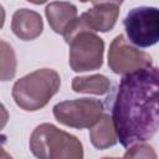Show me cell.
<instances>
[{
	"label": "cell",
	"instance_id": "6da1fadb",
	"mask_svg": "<svg viewBox=\"0 0 159 159\" xmlns=\"http://www.w3.org/2000/svg\"><path fill=\"white\" fill-rule=\"evenodd\" d=\"M158 89L155 66L123 75L114 93L111 117L117 138L124 148L147 142L155 135Z\"/></svg>",
	"mask_w": 159,
	"mask_h": 159
},
{
	"label": "cell",
	"instance_id": "7a4b0ae2",
	"mask_svg": "<svg viewBox=\"0 0 159 159\" xmlns=\"http://www.w3.org/2000/svg\"><path fill=\"white\" fill-rule=\"evenodd\" d=\"M70 46L68 62L75 72L99 70L103 65L104 41L89 30L81 17H76L62 34Z\"/></svg>",
	"mask_w": 159,
	"mask_h": 159
},
{
	"label": "cell",
	"instance_id": "3957f363",
	"mask_svg": "<svg viewBox=\"0 0 159 159\" xmlns=\"http://www.w3.org/2000/svg\"><path fill=\"white\" fill-rule=\"evenodd\" d=\"M61 77L52 68H40L17 80L12 86V98L26 112L42 109L58 92Z\"/></svg>",
	"mask_w": 159,
	"mask_h": 159
},
{
	"label": "cell",
	"instance_id": "277c9868",
	"mask_svg": "<svg viewBox=\"0 0 159 159\" xmlns=\"http://www.w3.org/2000/svg\"><path fill=\"white\" fill-rule=\"evenodd\" d=\"M30 150L40 159H82L81 140L51 123L39 124L30 137Z\"/></svg>",
	"mask_w": 159,
	"mask_h": 159
},
{
	"label": "cell",
	"instance_id": "5b68a950",
	"mask_svg": "<svg viewBox=\"0 0 159 159\" xmlns=\"http://www.w3.org/2000/svg\"><path fill=\"white\" fill-rule=\"evenodd\" d=\"M55 119L66 127L86 129L96 124L104 113V106L96 98H77L63 101L53 106Z\"/></svg>",
	"mask_w": 159,
	"mask_h": 159
},
{
	"label": "cell",
	"instance_id": "8992f818",
	"mask_svg": "<svg viewBox=\"0 0 159 159\" xmlns=\"http://www.w3.org/2000/svg\"><path fill=\"white\" fill-rule=\"evenodd\" d=\"M123 25L128 40L138 47H150L159 40V10L155 6H139L129 10Z\"/></svg>",
	"mask_w": 159,
	"mask_h": 159
},
{
	"label": "cell",
	"instance_id": "52a82bcc",
	"mask_svg": "<svg viewBox=\"0 0 159 159\" xmlns=\"http://www.w3.org/2000/svg\"><path fill=\"white\" fill-rule=\"evenodd\" d=\"M153 66L149 53L133 46L123 35L116 36L108 50V67L117 75H127Z\"/></svg>",
	"mask_w": 159,
	"mask_h": 159
},
{
	"label": "cell",
	"instance_id": "ba28073f",
	"mask_svg": "<svg viewBox=\"0 0 159 159\" xmlns=\"http://www.w3.org/2000/svg\"><path fill=\"white\" fill-rule=\"evenodd\" d=\"M11 30L20 40L31 41L42 34L43 21L39 12L26 7L19 9L12 14Z\"/></svg>",
	"mask_w": 159,
	"mask_h": 159
},
{
	"label": "cell",
	"instance_id": "9c48e42d",
	"mask_svg": "<svg viewBox=\"0 0 159 159\" xmlns=\"http://www.w3.org/2000/svg\"><path fill=\"white\" fill-rule=\"evenodd\" d=\"M119 16V6L112 4L93 5L80 17L83 24L94 32H108L113 30Z\"/></svg>",
	"mask_w": 159,
	"mask_h": 159
},
{
	"label": "cell",
	"instance_id": "30bf717a",
	"mask_svg": "<svg viewBox=\"0 0 159 159\" xmlns=\"http://www.w3.org/2000/svg\"><path fill=\"white\" fill-rule=\"evenodd\" d=\"M45 15L53 32L62 35L68 25L77 17V7L68 1H53L46 5Z\"/></svg>",
	"mask_w": 159,
	"mask_h": 159
},
{
	"label": "cell",
	"instance_id": "8fae6325",
	"mask_svg": "<svg viewBox=\"0 0 159 159\" xmlns=\"http://www.w3.org/2000/svg\"><path fill=\"white\" fill-rule=\"evenodd\" d=\"M89 139L92 145L99 150L108 149L117 144L118 138L109 114L103 113L99 120L89 128Z\"/></svg>",
	"mask_w": 159,
	"mask_h": 159
},
{
	"label": "cell",
	"instance_id": "7c38bea8",
	"mask_svg": "<svg viewBox=\"0 0 159 159\" xmlns=\"http://www.w3.org/2000/svg\"><path fill=\"white\" fill-rule=\"evenodd\" d=\"M72 89L76 93H87L102 96L109 92L111 82L104 75L77 76L72 80Z\"/></svg>",
	"mask_w": 159,
	"mask_h": 159
},
{
	"label": "cell",
	"instance_id": "4fadbf2b",
	"mask_svg": "<svg viewBox=\"0 0 159 159\" xmlns=\"http://www.w3.org/2000/svg\"><path fill=\"white\" fill-rule=\"evenodd\" d=\"M17 60L12 46L0 40V81L7 82L11 81L16 75Z\"/></svg>",
	"mask_w": 159,
	"mask_h": 159
},
{
	"label": "cell",
	"instance_id": "5bb4252c",
	"mask_svg": "<svg viewBox=\"0 0 159 159\" xmlns=\"http://www.w3.org/2000/svg\"><path fill=\"white\" fill-rule=\"evenodd\" d=\"M124 158H157V153L154 152L153 147L147 144L145 142H139L128 147L127 152L123 155Z\"/></svg>",
	"mask_w": 159,
	"mask_h": 159
},
{
	"label": "cell",
	"instance_id": "9a60e30c",
	"mask_svg": "<svg viewBox=\"0 0 159 159\" xmlns=\"http://www.w3.org/2000/svg\"><path fill=\"white\" fill-rule=\"evenodd\" d=\"M7 120H9V112L6 107L2 103H0V130L5 128V125L7 124Z\"/></svg>",
	"mask_w": 159,
	"mask_h": 159
},
{
	"label": "cell",
	"instance_id": "2e32d148",
	"mask_svg": "<svg viewBox=\"0 0 159 159\" xmlns=\"http://www.w3.org/2000/svg\"><path fill=\"white\" fill-rule=\"evenodd\" d=\"M124 0H92L93 5H98V4H112L116 6H120L123 4Z\"/></svg>",
	"mask_w": 159,
	"mask_h": 159
},
{
	"label": "cell",
	"instance_id": "e0dca14e",
	"mask_svg": "<svg viewBox=\"0 0 159 159\" xmlns=\"http://www.w3.org/2000/svg\"><path fill=\"white\" fill-rule=\"evenodd\" d=\"M5 16H6V14H5V9H4L2 5L0 4V30L4 27V24H5Z\"/></svg>",
	"mask_w": 159,
	"mask_h": 159
},
{
	"label": "cell",
	"instance_id": "ac0fdd59",
	"mask_svg": "<svg viewBox=\"0 0 159 159\" xmlns=\"http://www.w3.org/2000/svg\"><path fill=\"white\" fill-rule=\"evenodd\" d=\"M10 159L11 158V155H10V153H7L1 145H0V159Z\"/></svg>",
	"mask_w": 159,
	"mask_h": 159
},
{
	"label": "cell",
	"instance_id": "d6986e66",
	"mask_svg": "<svg viewBox=\"0 0 159 159\" xmlns=\"http://www.w3.org/2000/svg\"><path fill=\"white\" fill-rule=\"evenodd\" d=\"M26 1H29V2H31V4H35V5H41V4L46 2L47 0H26Z\"/></svg>",
	"mask_w": 159,
	"mask_h": 159
},
{
	"label": "cell",
	"instance_id": "ffe728a7",
	"mask_svg": "<svg viewBox=\"0 0 159 159\" xmlns=\"http://www.w3.org/2000/svg\"><path fill=\"white\" fill-rule=\"evenodd\" d=\"M81 2H88V1H92V0H80Z\"/></svg>",
	"mask_w": 159,
	"mask_h": 159
}]
</instances>
